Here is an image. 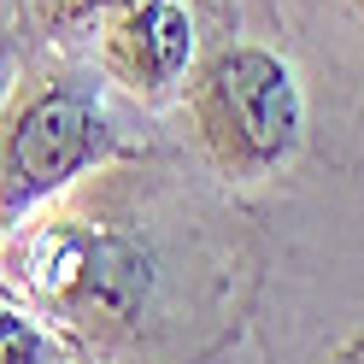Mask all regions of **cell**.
Wrapping results in <instances>:
<instances>
[{"label":"cell","instance_id":"obj_9","mask_svg":"<svg viewBox=\"0 0 364 364\" xmlns=\"http://www.w3.org/2000/svg\"><path fill=\"white\" fill-rule=\"evenodd\" d=\"M212 364H259V353H253V341H247V335H241V341H235V347H230V353H223V358H212Z\"/></svg>","mask_w":364,"mask_h":364},{"label":"cell","instance_id":"obj_8","mask_svg":"<svg viewBox=\"0 0 364 364\" xmlns=\"http://www.w3.org/2000/svg\"><path fill=\"white\" fill-rule=\"evenodd\" d=\"M18 36H12V24H0V95H6L12 88V77H18Z\"/></svg>","mask_w":364,"mask_h":364},{"label":"cell","instance_id":"obj_2","mask_svg":"<svg viewBox=\"0 0 364 364\" xmlns=\"http://www.w3.org/2000/svg\"><path fill=\"white\" fill-rule=\"evenodd\" d=\"M259 364H364V206L277 200L253 218Z\"/></svg>","mask_w":364,"mask_h":364},{"label":"cell","instance_id":"obj_3","mask_svg":"<svg viewBox=\"0 0 364 364\" xmlns=\"http://www.w3.org/2000/svg\"><path fill=\"white\" fill-rule=\"evenodd\" d=\"M176 112L200 165L235 194L277 188L311 141L306 82L294 59L259 36H223L200 53L176 95Z\"/></svg>","mask_w":364,"mask_h":364},{"label":"cell","instance_id":"obj_5","mask_svg":"<svg viewBox=\"0 0 364 364\" xmlns=\"http://www.w3.org/2000/svg\"><path fill=\"white\" fill-rule=\"evenodd\" d=\"M88 65L129 106H176L188 71L200 65V6L194 0H124L88 36Z\"/></svg>","mask_w":364,"mask_h":364},{"label":"cell","instance_id":"obj_6","mask_svg":"<svg viewBox=\"0 0 364 364\" xmlns=\"http://www.w3.org/2000/svg\"><path fill=\"white\" fill-rule=\"evenodd\" d=\"M112 6H124V0H18V30H24L36 48L82 53L95 24Z\"/></svg>","mask_w":364,"mask_h":364},{"label":"cell","instance_id":"obj_10","mask_svg":"<svg viewBox=\"0 0 364 364\" xmlns=\"http://www.w3.org/2000/svg\"><path fill=\"white\" fill-rule=\"evenodd\" d=\"M0 241H6V223H0Z\"/></svg>","mask_w":364,"mask_h":364},{"label":"cell","instance_id":"obj_4","mask_svg":"<svg viewBox=\"0 0 364 364\" xmlns=\"http://www.w3.org/2000/svg\"><path fill=\"white\" fill-rule=\"evenodd\" d=\"M129 153L112 88L77 53L41 48L36 65H18L0 95V223L18 230L82 176Z\"/></svg>","mask_w":364,"mask_h":364},{"label":"cell","instance_id":"obj_7","mask_svg":"<svg viewBox=\"0 0 364 364\" xmlns=\"http://www.w3.org/2000/svg\"><path fill=\"white\" fill-rule=\"evenodd\" d=\"M0 364H77L48 317H36L18 294L0 288Z\"/></svg>","mask_w":364,"mask_h":364},{"label":"cell","instance_id":"obj_1","mask_svg":"<svg viewBox=\"0 0 364 364\" xmlns=\"http://www.w3.org/2000/svg\"><path fill=\"white\" fill-rule=\"evenodd\" d=\"M0 288L77 364H212L247 335L253 212L206 165L124 153L6 230Z\"/></svg>","mask_w":364,"mask_h":364}]
</instances>
